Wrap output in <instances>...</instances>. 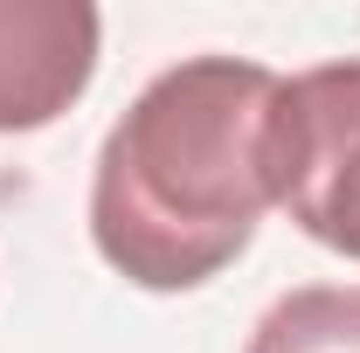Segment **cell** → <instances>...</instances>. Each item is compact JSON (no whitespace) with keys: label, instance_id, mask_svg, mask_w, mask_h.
<instances>
[{"label":"cell","instance_id":"1","mask_svg":"<svg viewBox=\"0 0 360 353\" xmlns=\"http://www.w3.org/2000/svg\"><path fill=\"white\" fill-rule=\"evenodd\" d=\"M277 84L243 56H187L125 104L90 174V243L125 284L201 291L250 250L264 208H277Z\"/></svg>","mask_w":360,"mask_h":353},{"label":"cell","instance_id":"2","mask_svg":"<svg viewBox=\"0 0 360 353\" xmlns=\"http://www.w3.org/2000/svg\"><path fill=\"white\" fill-rule=\"evenodd\" d=\"M270 187L312 243L360 264V56L277 84Z\"/></svg>","mask_w":360,"mask_h":353},{"label":"cell","instance_id":"3","mask_svg":"<svg viewBox=\"0 0 360 353\" xmlns=\"http://www.w3.org/2000/svg\"><path fill=\"white\" fill-rule=\"evenodd\" d=\"M104 21L84 0H0V132L56 125L97 77Z\"/></svg>","mask_w":360,"mask_h":353},{"label":"cell","instance_id":"4","mask_svg":"<svg viewBox=\"0 0 360 353\" xmlns=\"http://www.w3.org/2000/svg\"><path fill=\"white\" fill-rule=\"evenodd\" d=\"M243 353H360V284H298L257 319Z\"/></svg>","mask_w":360,"mask_h":353}]
</instances>
